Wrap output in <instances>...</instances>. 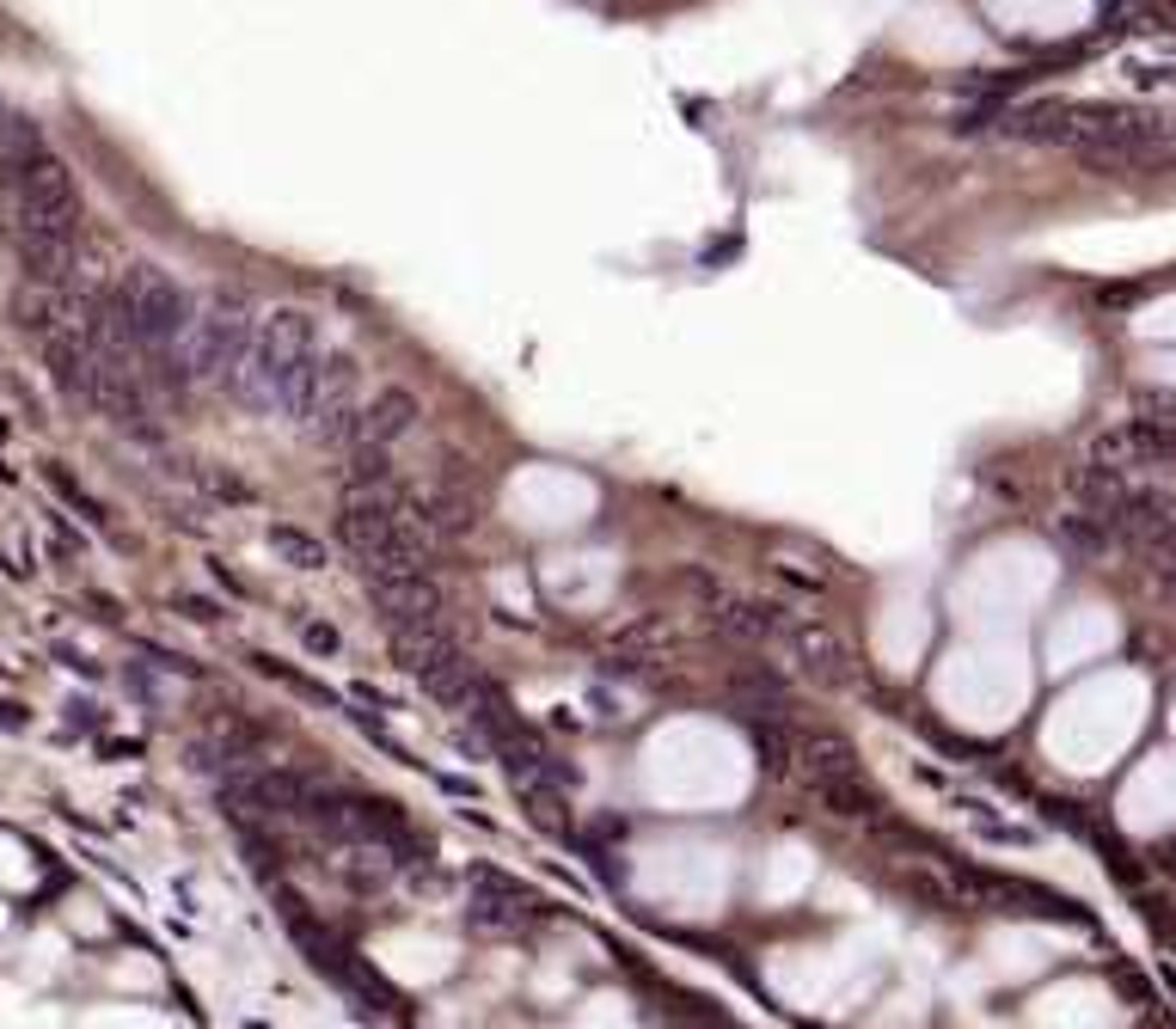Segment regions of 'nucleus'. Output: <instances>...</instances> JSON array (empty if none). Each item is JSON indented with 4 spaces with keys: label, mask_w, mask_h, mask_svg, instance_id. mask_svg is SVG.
Masks as SVG:
<instances>
[{
    "label": "nucleus",
    "mask_w": 1176,
    "mask_h": 1029,
    "mask_svg": "<svg viewBox=\"0 0 1176 1029\" xmlns=\"http://www.w3.org/2000/svg\"><path fill=\"white\" fill-rule=\"evenodd\" d=\"M0 178L13 197V227H37V234L80 239V185L68 159L44 141L32 117L7 110L0 117Z\"/></svg>",
    "instance_id": "nucleus-1"
},
{
    "label": "nucleus",
    "mask_w": 1176,
    "mask_h": 1029,
    "mask_svg": "<svg viewBox=\"0 0 1176 1029\" xmlns=\"http://www.w3.org/2000/svg\"><path fill=\"white\" fill-rule=\"evenodd\" d=\"M313 362H319V319L307 307H277L263 312L251 331V350L239 362L227 392H239L251 411H282L289 417L301 387H307Z\"/></svg>",
    "instance_id": "nucleus-2"
},
{
    "label": "nucleus",
    "mask_w": 1176,
    "mask_h": 1029,
    "mask_svg": "<svg viewBox=\"0 0 1176 1029\" xmlns=\"http://www.w3.org/2000/svg\"><path fill=\"white\" fill-rule=\"evenodd\" d=\"M392 655H399V669L411 674L430 699L466 711L479 674H472V662H466L460 643H454V625H392Z\"/></svg>",
    "instance_id": "nucleus-3"
},
{
    "label": "nucleus",
    "mask_w": 1176,
    "mask_h": 1029,
    "mask_svg": "<svg viewBox=\"0 0 1176 1029\" xmlns=\"http://www.w3.org/2000/svg\"><path fill=\"white\" fill-rule=\"evenodd\" d=\"M251 331H258V319L246 312V300L215 295L209 307L197 312V319H190V338H185V368H190V380L233 387V375H239V362H246V350H251Z\"/></svg>",
    "instance_id": "nucleus-4"
},
{
    "label": "nucleus",
    "mask_w": 1176,
    "mask_h": 1029,
    "mask_svg": "<svg viewBox=\"0 0 1176 1029\" xmlns=\"http://www.w3.org/2000/svg\"><path fill=\"white\" fill-rule=\"evenodd\" d=\"M294 429L313 441H338L350 436V423H356V362L343 356H326L319 350V362H313V375L307 387H301V399H294Z\"/></svg>",
    "instance_id": "nucleus-5"
},
{
    "label": "nucleus",
    "mask_w": 1176,
    "mask_h": 1029,
    "mask_svg": "<svg viewBox=\"0 0 1176 1029\" xmlns=\"http://www.w3.org/2000/svg\"><path fill=\"white\" fill-rule=\"evenodd\" d=\"M1164 460H1176V429L1159 417H1140V411L1084 441V466L1140 472V466H1164Z\"/></svg>",
    "instance_id": "nucleus-6"
},
{
    "label": "nucleus",
    "mask_w": 1176,
    "mask_h": 1029,
    "mask_svg": "<svg viewBox=\"0 0 1176 1029\" xmlns=\"http://www.w3.org/2000/svg\"><path fill=\"white\" fill-rule=\"evenodd\" d=\"M368 577L374 607L387 613V625H448V589L430 577V570H362Z\"/></svg>",
    "instance_id": "nucleus-7"
},
{
    "label": "nucleus",
    "mask_w": 1176,
    "mask_h": 1029,
    "mask_svg": "<svg viewBox=\"0 0 1176 1029\" xmlns=\"http://www.w3.org/2000/svg\"><path fill=\"white\" fill-rule=\"evenodd\" d=\"M790 643V662H797V674L815 686H851L858 681V662H851L846 638H839L834 625H821V619H797L785 631Z\"/></svg>",
    "instance_id": "nucleus-8"
},
{
    "label": "nucleus",
    "mask_w": 1176,
    "mask_h": 1029,
    "mask_svg": "<svg viewBox=\"0 0 1176 1029\" xmlns=\"http://www.w3.org/2000/svg\"><path fill=\"white\" fill-rule=\"evenodd\" d=\"M472 925H491V932H521L533 925L540 901L515 883V876H496V871H472V901H466Z\"/></svg>",
    "instance_id": "nucleus-9"
},
{
    "label": "nucleus",
    "mask_w": 1176,
    "mask_h": 1029,
    "mask_svg": "<svg viewBox=\"0 0 1176 1029\" xmlns=\"http://www.w3.org/2000/svg\"><path fill=\"white\" fill-rule=\"evenodd\" d=\"M418 417H423V405H418V392L411 387H380L368 405H356L350 436H356L362 448H392V441H404L411 429H418Z\"/></svg>",
    "instance_id": "nucleus-10"
},
{
    "label": "nucleus",
    "mask_w": 1176,
    "mask_h": 1029,
    "mask_svg": "<svg viewBox=\"0 0 1176 1029\" xmlns=\"http://www.w3.org/2000/svg\"><path fill=\"white\" fill-rule=\"evenodd\" d=\"M999 135L1072 147V135H1079V98H1030V105L999 110Z\"/></svg>",
    "instance_id": "nucleus-11"
},
{
    "label": "nucleus",
    "mask_w": 1176,
    "mask_h": 1029,
    "mask_svg": "<svg viewBox=\"0 0 1176 1029\" xmlns=\"http://www.w3.org/2000/svg\"><path fill=\"white\" fill-rule=\"evenodd\" d=\"M790 760H803L809 791H815V784H839V779H865V760H858V748H851L846 735H834V730H809V735H797Z\"/></svg>",
    "instance_id": "nucleus-12"
},
{
    "label": "nucleus",
    "mask_w": 1176,
    "mask_h": 1029,
    "mask_svg": "<svg viewBox=\"0 0 1176 1029\" xmlns=\"http://www.w3.org/2000/svg\"><path fill=\"white\" fill-rule=\"evenodd\" d=\"M705 619H712L724 638H736V643H766L778 631V607H773V601H748V594H724V589L712 594V613H705Z\"/></svg>",
    "instance_id": "nucleus-13"
},
{
    "label": "nucleus",
    "mask_w": 1176,
    "mask_h": 1029,
    "mask_svg": "<svg viewBox=\"0 0 1176 1029\" xmlns=\"http://www.w3.org/2000/svg\"><path fill=\"white\" fill-rule=\"evenodd\" d=\"M662 650H668V625L656 619V613H644V619L620 625V631L607 638L601 669H607V674H632V669H644V662H650V655H662Z\"/></svg>",
    "instance_id": "nucleus-14"
},
{
    "label": "nucleus",
    "mask_w": 1176,
    "mask_h": 1029,
    "mask_svg": "<svg viewBox=\"0 0 1176 1029\" xmlns=\"http://www.w3.org/2000/svg\"><path fill=\"white\" fill-rule=\"evenodd\" d=\"M263 546L277 552L289 570H326L331 564V546L319 540V533H307V528H294V521H270L263 528Z\"/></svg>",
    "instance_id": "nucleus-15"
},
{
    "label": "nucleus",
    "mask_w": 1176,
    "mask_h": 1029,
    "mask_svg": "<svg viewBox=\"0 0 1176 1029\" xmlns=\"http://www.w3.org/2000/svg\"><path fill=\"white\" fill-rule=\"evenodd\" d=\"M1054 540H1060L1072 558H1103V552L1115 546V528L1103 521V514L1072 509V514H1060V521H1054Z\"/></svg>",
    "instance_id": "nucleus-16"
},
{
    "label": "nucleus",
    "mask_w": 1176,
    "mask_h": 1029,
    "mask_svg": "<svg viewBox=\"0 0 1176 1029\" xmlns=\"http://www.w3.org/2000/svg\"><path fill=\"white\" fill-rule=\"evenodd\" d=\"M392 478V448H350V466H343V490H387Z\"/></svg>",
    "instance_id": "nucleus-17"
},
{
    "label": "nucleus",
    "mask_w": 1176,
    "mask_h": 1029,
    "mask_svg": "<svg viewBox=\"0 0 1176 1029\" xmlns=\"http://www.w3.org/2000/svg\"><path fill=\"white\" fill-rule=\"evenodd\" d=\"M742 723H748V742H754V754H760V772L778 779L790 766V742H785V730H778V718H748L742 711Z\"/></svg>",
    "instance_id": "nucleus-18"
},
{
    "label": "nucleus",
    "mask_w": 1176,
    "mask_h": 1029,
    "mask_svg": "<svg viewBox=\"0 0 1176 1029\" xmlns=\"http://www.w3.org/2000/svg\"><path fill=\"white\" fill-rule=\"evenodd\" d=\"M44 472H49V484H56V497H62V502H74V509H80V514H86V521H105V509H98V502H93V497H86V490H80V484H74V478H68V472H62V466H44Z\"/></svg>",
    "instance_id": "nucleus-19"
},
{
    "label": "nucleus",
    "mask_w": 1176,
    "mask_h": 1029,
    "mask_svg": "<svg viewBox=\"0 0 1176 1029\" xmlns=\"http://www.w3.org/2000/svg\"><path fill=\"white\" fill-rule=\"evenodd\" d=\"M197 478H202V490H209V497H227V502H251V484L227 478V472H197Z\"/></svg>",
    "instance_id": "nucleus-20"
},
{
    "label": "nucleus",
    "mask_w": 1176,
    "mask_h": 1029,
    "mask_svg": "<svg viewBox=\"0 0 1176 1029\" xmlns=\"http://www.w3.org/2000/svg\"><path fill=\"white\" fill-rule=\"evenodd\" d=\"M301 643H307L313 655H338V643H343V638H338V631H331V625L307 619V625H301Z\"/></svg>",
    "instance_id": "nucleus-21"
},
{
    "label": "nucleus",
    "mask_w": 1176,
    "mask_h": 1029,
    "mask_svg": "<svg viewBox=\"0 0 1176 1029\" xmlns=\"http://www.w3.org/2000/svg\"><path fill=\"white\" fill-rule=\"evenodd\" d=\"M178 613L197 619V625H215L221 619V607H215V601H202V594H178Z\"/></svg>",
    "instance_id": "nucleus-22"
},
{
    "label": "nucleus",
    "mask_w": 1176,
    "mask_h": 1029,
    "mask_svg": "<svg viewBox=\"0 0 1176 1029\" xmlns=\"http://www.w3.org/2000/svg\"><path fill=\"white\" fill-rule=\"evenodd\" d=\"M1133 80H1140V86H1171L1176 74H1171V68H1140V74H1133Z\"/></svg>",
    "instance_id": "nucleus-23"
},
{
    "label": "nucleus",
    "mask_w": 1176,
    "mask_h": 1029,
    "mask_svg": "<svg viewBox=\"0 0 1176 1029\" xmlns=\"http://www.w3.org/2000/svg\"><path fill=\"white\" fill-rule=\"evenodd\" d=\"M0 723H7V730H25V711H19V705H0Z\"/></svg>",
    "instance_id": "nucleus-24"
},
{
    "label": "nucleus",
    "mask_w": 1176,
    "mask_h": 1029,
    "mask_svg": "<svg viewBox=\"0 0 1176 1029\" xmlns=\"http://www.w3.org/2000/svg\"><path fill=\"white\" fill-rule=\"evenodd\" d=\"M0 117H7V105H0Z\"/></svg>",
    "instance_id": "nucleus-25"
}]
</instances>
